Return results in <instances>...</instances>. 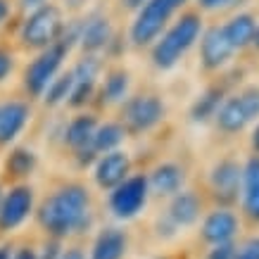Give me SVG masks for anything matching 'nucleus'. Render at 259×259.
Listing matches in <instances>:
<instances>
[{"label": "nucleus", "mask_w": 259, "mask_h": 259, "mask_svg": "<svg viewBox=\"0 0 259 259\" xmlns=\"http://www.w3.org/2000/svg\"><path fill=\"white\" fill-rule=\"evenodd\" d=\"M38 224L46 233L60 240L91 226V195L81 183H67L43 200Z\"/></svg>", "instance_id": "f257e3e1"}, {"label": "nucleus", "mask_w": 259, "mask_h": 259, "mask_svg": "<svg viewBox=\"0 0 259 259\" xmlns=\"http://www.w3.org/2000/svg\"><path fill=\"white\" fill-rule=\"evenodd\" d=\"M204 29L202 15L200 12H183V15L166 26L164 33L152 43V64L159 71H169L188 55V50L200 40V33Z\"/></svg>", "instance_id": "f03ea898"}, {"label": "nucleus", "mask_w": 259, "mask_h": 259, "mask_svg": "<svg viewBox=\"0 0 259 259\" xmlns=\"http://www.w3.org/2000/svg\"><path fill=\"white\" fill-rule=\"evenodd\" d=\"M64 26H67V19H64L62 8L55 3H48L46 8L36 10L31 15H24L17 36H19V43L24 50L40 53L60 40Z\"/></svg>", "instance_id": "7ed1b4c3"}, {"label": "nucleus", "mask_w": 259, "mask_h": 259, "mask_svg": "<svg viewBox=\"0 0 259 259\" xmlns=\"http://www.w3.org/2000/svg\"><path fill=\"white\" fill-rule=\"evenodd\" d=\"M188 0H148L138 12H136L131 29H128V40L136 48H148L164 33L171 17L181 8H186Z\"/></svg>", "instance_id": "20e7f679"}, {"label": "nucleus", "mask_w": 259, "mask_h": 259, "mask_svg": "<svg viewBox=\"0 0 259 259\" xmlns=\"http://www.w3.org/2000/svg\"><path fill=\"white\" fill-rule=\"evenodd\" d=\"M259 119V86H245L243 91L228 95L214 114V124L221 134L236 136Z\"/></svg>", "instance_id": "39448f33"}, {"label": "nucleus", "mask_w": 259, "mask_h": 259, "mask_svg": "<svg viewBox=\"0 0 259 259\" xmlns=\"http://www.w3.org/2000/svg\"><path fill=\"white\" fill-rule=\"evenodd\" d=\"M119 117L126 134H148L157 124H162V119L166 117V105L157 93H136L121 102Z\"/></svg>", "instance_id": "423d86ee"}, {"label": "nucleus", "mask_w": 259, "mask_h": 259, "mask_svg": "<svg viewBox=\"0 0 259 259\" xmlns=\"http://www.w3.org/2000/svg\"><path fill=\"white\" fill-rule=\"evenodd\" d=\"M148 176L145 174H131L124 183H119L110 193V209L117 219L128 221L143 212V207L148 204Z\"/></svg>", "instance_id": "0eeeda50"}, {"label": "nucleus", "mask_w": 259, "mask_h": 259, "mask_svg": "<svg viewBox=\"0 0 259 259\" xmlns=\"http://www.w3.org/2000/svg\"><path fill=\"white\" fill-rule=\"evenodd\" d=\"M69 71H71V79H74V86H71L67 107L83 110L88 102H93L95 93H98V83H100V74H102V60L98 55H83L81 60H76V64Z\"/></svg>", "instance_id": "6e6552de"}, {"label": "nucleus", "mask_w": 259, "mask_h": 259, "mask_svg": "<svg viewBox=\"0 0 259 259\" xmlns=\"http://www.w3.org/2000/svg\"><path fill=\"white\" fill-rule=\"evenodd\" d=\"M33 212V188L31 186H12L3 193L0 200V231H15Z\"/></svg>", "instance_id": "1a4fd4ad"}, {"label": "nucleus", "mask_w": 259, "mask_h": 259, "mask_svg": "<svg viewBox=\"0 0 259 259\" xmlns=\"http://www.w3.org/2000/svg\"><path fill=\"white\" fill-rule=\"evenodd\" d=\"M197 43H200V64L204 71L224 69L231 62V57L236 55V50L231 48V43L224 36L221 24H212V26L202 29Z\"/></svg>", "instance_id": "9d476101"}, {"label": "nucleus", "mask_w": 259, "mask_h": 259, "mask_svg": "<svg viewBox=\"0 0 259 259\" xmlns=\"http://www.w3.org/2000/svg\"><path fill=\"white\" fill-rule=\"evenodd\" d=\"M209 186L221 204L236 202L240 195V186H243V166L231 157L219 159L209 171Z\"/></svg>", "instance_id": "9b49d317"}, {"label": "nucleus", "mask_w": 259, "mask_h": 259, "mask_svg": "<svg viewBox=\"0 0 259 259\" xmlns=\"http://www.w3.org/2000/svg\"><path fill=\"white\" fill-rule=\"evenodd\" d=\"M131 176V157L124 150H114L100 155L93 164V179L102 190H114Z\"/></svg>", "instance_id": "f8f14e48"}, {"label": "nucleus", "mask_w": 259, "mask_h": 259, "mask_svg": "<svg viewBox=\"0 0 259 259\" xmlns=\"http://www.w3.org/2000/svg\"><path fill=\"white\" fill-rule=\"evenodd\" d=\"M114 26H112L110 17L100 15H88L86 19H81V31H79V48L83 50V55H98L105 48L110 46L112 36H114Z\"/></svg>", "instance_id": "ddd939ff"}, {"label": "nucleus", "mask_w": 259, "mask_h": 259, "mask_svg": "<svg viewBox=\"0 0 259 259\" xmlns=\"http://www.w3.org/2000/svg\"><path fill=\"white\" fill-rule=\"evenodd\" d=\"M31 119V102L22 98L0 102V145H12Z\"/></svg>", "instance_id": "4468645a"}, {"label": "nucleus", "mask_w": 259, "mask_h": 259, "mask_svg": "<svg viewBox=\"0 0 259 259\" xmlns=\"http://www.w3.org/2000/svg\"><path fill=\"white\" fill-rule=\"evenodd\" d=\"M240 228V221L231 209H214L202 221V238L212 245L231 243Z\"/></svg>", "instance_id": "2eb2a0df"}, {"label": "nucleus", "mask_w": 259, "mask_h": 259, "mask_svg": "<svg viewBox=\"0 0 259 259\" xmlns=\"http://www.w3.org/2000/svg\"><path fill=\"white\" fill-rule=\"evenodd\" d=\"M98 117L93 112H79L69 119V124L64 126L62 131V143L67 148H71L74 152H79L83 148H91V141H93V134L98 128Z\"/></svg>", "instance_id": "dca6fc26"}, {"label": "nucleus", "mask_w": 259, "mask_h": 259, "mask_svg": "<svg viewBox=\"0 0 259 259\" xmlns=\"http://www.w3.org/2000/svg\"><path fill=\"white\" fill-rule=\"evenodd\" d=\"M183 183H186V169L176 162H162L152 169V174L148 176V186L152 193L157 195H176L183 190Z\"/></svg>", "instance_id": "f3484780"}, {"label": "nucleus", "mask_w": 259, "mask_h": 259, "mask_svg": "<svg viewBox=\"0 0 259 259\" xmlns=\"http://www.w3.org/2000/svg\"><path fill=\"white\" fill-rule=\"evenodd\" d=\"M128 88H131V74L124 67H114V69L105 71V79L98 83V105H121L128 98Z\"/></svg>", "instance_id": "a211bd4d"}, {"label": "nucleus", "mask_w": 259, "mask_h": 259, "mask_svg": "<svg viewBox=\"0 0 259 259\" xmlns=\"http://www.w3.org/2000/svg\"><path fill=\"white\" fill-rule=\"evenodd\" d=\"M257 26H259V22L252 12H238V15H233L228 22L221 24L224 36H226V40L231 43V48H233L236 53L254 43Z\"/></svg>", "instance_id": "6ab92c4d"}, {"label": "nucleus", "mask_w": 259, "mask_h": 259, "mask_svg": "<svg viewBox=\"0 0 259 259\" xmlns=\"http://www.w3.org/2000/svg\"><path fill=\"white\" fill-rule=\"evenodd\" d=\"M200 209H202V202L200 197L193 193V190H181L171 197V204H169V221H171L174 228H186L193 226L197 219H200Z\"/></svg>", "instance_id": "aec40b11"}, {"label": "nucleus", "mask_w": 259, "mask_h": 259, "mask_svg": "<svg viewBox=\"0 0 259 259\" xmlns=\"http://www.w3.org/2000/svg\"><path fill=\"white\" fill-rule=\"evenodd\" d=\"M243 209L259 224V155H252L243 166Z\"/></svg>", "instance_id": "412c9836"}, {"label": "nucleus", "mask_w": 259, "mask_h": 259, "mask_svg": "<svg viewBox=\"0 0 259 259\" xmlns=\"http://www.w3.org/2000/svg\"><path fill=\"white\" fill-rule=\"evenodd\" d=\"M126 247H128V238L121 228H102L93 243L91 259H124Z\"/></svg>", "instance_id": "4be33fe9"}, {"label": "nucleus", "mask_w": 259, "mask_h": 259, "mask_svg": "<svg viewBox=\"0 0 259 259\" xmlns=\"http://www.w3.org/2000/svg\"><path fill=\"white\" fill-rule=\"evenodd\" d=\"M224 98H226V88H224V86L204 88L202 93L193 100V105H190V110H188L190 119H193L195 124H207V121H209V119H214V114L219 112Z\"/></svg>", "instance_id": "5701e85b"}, {"label": "nucleus", "mask_w": 259, "mask_h": 259, "mask_svg": "<svg viewBox=\"0 0 259 259\" xmlns=\"http://www.w3.org/2000/svg\"><path fill=\"white\" fill-rule=\"evenodd\" d=\"M126 128L121 126V121H105V124H98L93 134V141H91V150L95 155H107V152H114V150L121 148V143L126 141Z\"/></svg>", "instance_id": "b1692460"}, {"label": "nucleus", "mask_w": 259, "mask_h": 259, "mask_svg": "<svg viewBox=\"0 0 259 259\" xmlns=\"http://www.w3.org/2000/svg\"><path fill=\"white\" fill-rule=\"evenodd\" d=\"M38 166V155L33 152L31 148H24V145H17L8 152L5 157V171L12 176V179H26L31 176Z\"/></svg>", "instance_id": "393cba45"}, {"label": "nucleus", "mask_w": 259, "mask_h": 259, "mask_svg": "<svg viewBox=\"0 0 259 259\" xmlns=\"http://www.w3.org/2000/svg\"><path fill=\"white\" fill-rule=\"evenodd\" d=\"M71 86H74V79H71V71H60L55 79L48 83V88L43 91L40 100L46 107H60V105H67L71 93Z\"/></svg>", "instance_id": "a878e982"}, {"label": "nucleus", "mask_w": 259, "mask_h": 259, "mask_svg": "<svg viewBox=\"0 0 259 259\" xmlns=\"http://www.w3.org/2000/svg\"><path fill=\"white\" fill-rule=\"evenodd\" d=\"M12 71H15V53L8 46H0V83L8 81Z\"/></svg>", "instance_id": "bb28decb"}, {"label": "nucleus", "mask_w": 259, "mask_h": 259, "mask_svg": "<svg viewBox=\"0 0 259 259\" xmlns=\"http://www.w3.org/2000/svg\"><path fill=\"white\" fill-rule=\"evenodd\" d=\"M233 259H259V236L245 240V243L236 250Z\"/></svg>", "instance_id": "cd10ccee"}, {"label": "nucleus", "mask_w": 259, "mask_h": 259, "mask_svg": "<svg viewBox=\"0 0 259 259\" xmlns=\"http://www.w3.org/2000/svg\"><path fill=\"white\" fill-rule=\"evenodd\" d=\"M233 254H236V245L224 243V245H214L209 254H207V259H233Z\"/></svg>", "instance_id": "c85d7f7f"}, {"label": "nucleus", "mask_w": 259, "mask_h": 259, "mask_svg": "<svg viewBox=\"0 0 259 259\" xmlns=\"http://www.w3.org/2000/svg\"><path fill=\"white\" fill-rule=\"evenodd\" d=\"M105 53H107L110 57L124 55V53H126V43H124V38H121L119 33H114V36H112V40H110V46L105 48Z\"/></svg>", "instance_id": "c756f323"}, {"label": "nucleus", "mask_w": 259, "mask_h": 259, "mask_svg": "<svg viewBox=\"0 0 259 259\" xmlns=\"http://www.w3.org/2000/svg\"><path fill=\"white\" fill-rule=\"evenodd\" d=\"M50 0H17V8L22 10L24 15H31V12H36V10L46 8Z\"/></svg>", "instance_id": "7c9ffc66"}, {"label": "nucleus", "mask_w": 259, "mask_h": 259, "mask_svg": "<svg viewBox=\"0 0 259 259\" xmlns=\"http://www.w3.org/2000/svg\"><path fill=\"white\" fill-rule=\"evenodd\" d=\"M62 250H60V243L57 240H50V243L43 247V254H36V259H60Z\"/></svg>", "instance_id": "2f4dec72"}, {"label": "nucleus", "mask_w": 259, "mask_h": 259, "mask_svg": "<svg viewBox=\"0 0 259 259\" xmlns=\"http://www.w3.org/2000/svg\"><path fill=\"white\" fill-rule=\"evenodd\" d=\"M231 0H197V8L204 12H214V10H224Z\"/></svg>", "instance_id": "473e14b6"}, {"label": "nucleus", "mask_w": 259, "mask_h": 259, "mask_svg": "<svg viewBox=\"0 0 259 259\" xmlns=\"http://www.w3.org/2000/svg\"><path fill=\"white\" fill-rule=\"evenodd\" d=\"M95 159H98V155H95L91 148H83L76 152V162H79V166H91L95 164Z\"/></svg>", "instance_id": "72a5a7b5"}, {"label": "nucleus", "mask_w": 259, "mask_h": 259, "mask_svg": "<svg viewBox=\"0 0 259 259\" xmlns=\"http://www.w3.org/2000/svg\"><path fill=\"white\" fill-rule=\"evenodd\" d=\"M145 3H148V0H119V8L126 10V12H134V15H136V12H138Z\"/></svg>", "instance_id": "f704fd0d"}, {"label": "nucleus", "mask_w": 259, "mask_h": 259, "mask_svg": "<svg viewBox=\"0 0 259 259\" xmlns=\"http://www.w3.org/2000/svg\"><path fill=\"white\" fill-rule=\"evenodd\" d=\"M12 17V3L10 0H0V26Z\"/></svg>", "instance_id": "c9c22d12"}, {"label": "nucleus", "mask_w": 259, "mask_h": 259, "mask_svg": "<svg viewBox=\"0 0 259 259\" xmlns=\"http://www.w3.org/2000/svg\"><path fill=\"white\" fill-rule=\"evenodd\" d=\"M60 259H86V254L81 247H69V250H62Z\"/></svg>", "instance_id": "e433bc0d"}, {"label": "nucleus", "mask_w": 259, "mask_h": 259, "mask_svg": "<svg viewBox=\"0 0 259 259\" xmlns=\"http://www.w3.org/2000/svg\"><path fill=\"white\" fill-rule=\"evenodd\" d=\"M12 259H36V252H33L31 247H22L19 252L12 254Z\"/></svg>", "instance_id": "4c0bfd02"}, {"label": "nucleus", "mask_w": 259, "mask_h": 259, "mask_svg": "<svg viewBox=\"0 0 259 259\" xmlns=\"http://www.w3.org/2000/svg\"><path fill=\"white\" fill-rule=\"evenodd\" d=\"M252 148H254V152L259 155V121H257V126L252 128Z\"/></svg>", "instance_id": "58836bf2"}, {"label": "nucleus", "mask_w": 259, "mask_h": 259, "mask_svg": "<svg viewBox=\"0 0 259 259\" xmlns=\"http://www.w3.org/2000/svg\"><path fill=\"white\" fill-rule=\"evenodd\" d=\"M0 259H12V247H10V245H3V247H0Z\"/></svg>", "instance_id": "ea45409f"}, {"label": "nucleus", "mask_w": 259, "mask_h": 259, "mask_svg": "<svg viewBox=\"0 0 259 259\" xmlns=\"http://www.w3.org/2000/svg\"><path fill=\"white\" fill-rule=\"evenodd\" d=\"M64 3H67L69 8H79V5H81V3H83V0H64Z\"/></svg>", "instance_id": "a19ab883"}, {"label": "nucleus", "mask_w": 259, "mask_h": 259, "mask_svg": "<svg viewBox=\"0 0 259 259\" xmlns=\"http://www.w3.org/2000/svg\"><path fill=\"white\" fill-rule=\"evenodd\" d=\"M252 46H257V50H259V26H257V36H254V43Z\"/></svg>", "instance_id": "79ce46f5"}, {"label": "nucleus", "mask_w": 259, "mask_h": 259, "mask_svg": "<svg viewBox=\"0 0 259 259\" xmlns=\"http://www.w3.org/2000/svg\"><path fill=\"white\" fill-rule=\"evenodd\" d=\"M3 193H5V190H3V188H0V200H3Z\"/></svg>", "instance_id": "37998d69"}]
</instances>
